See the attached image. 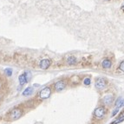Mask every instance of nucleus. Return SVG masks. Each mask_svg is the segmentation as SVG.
I'll return each instance as SVG.
<instances>
[{
  "mask_svg": "<svg viewBox=\"0 0 124 124\" xmlns=\"http://www.w3.org/2000/svg\"><path fill=\"white\" fill-rule=\"evenodd\" d=\"M101 66L104 69H110L112 66L111 61L108 60V59H104V60L102 61V62H101Z\"/></svg>",
  "mask_w": 124,
  "mask_h": 124,
  "instance_id": "10",
  "label": "nucleus"
},
{
  "mask_svg": "<svg viewBox=\"0 0 124 124\" xmlns=\"http://www.w3.org/2000/svg\"><path fill=\"white\" fill-rule=\"evenodd\" d=\"M124 121V112H122V114H121V116L118 117L117 120H116L114 122H112L111 124H118L120 123V122H122Z\"/></svg>",
  "mask_w": 124,
  "mask_h": 124,
  "instance_id": "13",
  "label": "nucleus"
},
{
  "mask_svg": "<svg viewBox=\"0 0 124 124\" xmlns=\"http://www.w3.org/2000/svg\"><path fill=\"white\" fill-rule=\"evenodd\" d=\"M102 101H103L104 104H106V105H110L114 101V96L112 95H107L103 97Z\"/></svg>",
  "mask_w": 124,
  "mask_h": 124,
  "instance_id": "7",
  "label": "nucleus"
},
{
  "mask_svg": "<svg viewBox=\"0 0 124 124\" xmlns=\"http://www.w3.org/2000/svg\"><path fill=\"white\" fill-rule=\"evenodd\" d=\"M124 106V98L119 97L118 100L116 101V107L118 108H121Z\"/></svg>",
  "mask_w": 124,
  "mask_h": 124,
  "instance_id": "12",
  "label": "nucleus"
},
{
  "mask_svg": "<svg viewBox=\"0 0 124 124\" xmlns=\"http://www.w3.org/2000/svg\"><path fill=\"white\" fill-rule=\"evenodd\" d=\"M122 10H124V4H123V5H122Z\"/></svg>",
  "mask_w": 124,
  "mask_h": 124,
  "instance_id": "18",
  "label": "nucleus"
},
{
  "mask_svg": "<svg viewBox=\"0 0 124 124\" xmlns=\"http://www.w3.org/2000/svg\"><path fill=\"white\" fill-rule=\"evenodd\" d=\"M119 109L120 108H116L114 110H113V112H112V116H116V115L118 114V112H119Z\"/></svg>",
  "mask_w": 124,
  "mask_h": 124,
  "instance_id": "16",
  "label": "nucleus"
},
{
  "mask_svg": "<svg viewBox=\"0 0 124 124\" xmlns=\"http://www.w3.org/2000/svg\"><path fill=\"white\" fill-rule=\"evenodd\" d=\"M67 83L64 80H59L54 84V89L56 91H62L66 88Z\"/></svg>",
  "mask_w": 124,
  "mask_h": 124,
  "instance_id": "4",
  "label": "nucleus"
},
{
  "mask_svg": "<svg viewBox=\"0 0 124 124\" xmlns=\"http://www.w3.org/2000/svg\"><path fill=\"white\" fill-rule=\"evenodd\" d=\"M83 84H84L85 86H89V85H90V83H91L90 78H89V77H86V78L83 79Z\"/></svg>",
  "mask_w": 124,
  "mask_h": 124,
  "instance_id": "14",
  "label": "nucleus"
},
{
  "mask_svg": "<svg viewBox=\"0 0 124 124\" xmlns=\"http://www.w3.org/2000/svg\"><path fill=\"white\" fill-rule=\"evenodd\" d=\"M50 65H51V60L49 58H44V59L40 61L39 62V67L42 70H48Z\"/></svg>",
  "mask_w": 124,
  "mask_h": 124,
  "instance_id": "5",
  "label": "nucleus"
},
{
  "mask_svg": "<svg viewBox=\"0 0 124 124\" xmlns=\"http://www.w3.org/2000/svg\"><path fill=\"white\" fill-rule=\"evenodd\" d=\"M51 93H52L51 88L50 87H44V89H41V90L38 92V94H37V97L39 98L40 100L48 99V98L51 95Z\"/></svg>",
  "mask_w": 124,
  "mask_h": 124,
  "instance_id": "2",
  "label": "nucleus"
},
{
  "mask_svg": "<svg viewBox=\"0 0 124 124\" xmlns=\"http://www.w3.org/2000/svg\"><path fill=\"white\" fill-rule=\"evenodd\" d=\"M18 81H19V83H20V86H23V85L28 82L26 75H25L24 73H23V74H21L18 77Z\"/></svg>",
  "mask_w": 124,
  "mask_h": 124,
  "instance_id": "9",
  "label": "nucleus"
},
{
  "mask_svg": "<svg viewBox=\"0 0 124 124\" xmlns=\"http://www.w3.org/2000/svg\"><path fill=\"white\" fill-rule=\"evenodd\" d=\"M5 73H6L7 77H10L12 75V70L11 69H6L5 70Z\"/></svg>",
  "mask_w": 124,
  "mask_h": 124,
  "instance_id": "15",
  "label": "nucleus"
},
{
  "mask_svg": "<svg viewBox=\"0 0 124 124\" xmlns=\"http://www.w3.org/2000/svg\"><path fill=\"white\" fill-rule=\"evenodd\" d=\"M66 63L69 64V65H70V66L76 65V64L77 63V59L73 56H69V57H67V59H66Z\"/></svg>",
  "mask_w": 124,
  "mask_h": 124,
  "instance_id": "8",
  "label": "nucleus"
},
{
  "mask_svg": "<svg viewBox=\"0 0 124 124\" xmlns=\"http://www.w3.org/2000/svg\"><path fill=\"white\" fill-rule=\"evenodd\" d=\"M119 69H120L122 71H123L124 72V61L120 63V65H119Z\"/></svg>",
  "mask_w": 124,
  "mask_h": 124,
  "instance_id": "17",
  "label": "nucleus"
},
{
  "mask_svg": "<svg viewBox=\"0 0 124 124\" xmlns=\"http://www.w3.org/2000/svg\"><path fill=\"white\" fill-rule=\"evenodd\" d=\"M107 114V109L103 106H99L95 109L94 111V116L97 119H102Z\"/></svg>",
  "mask_w": 124,
  "mask_h": 124,
  "instance_id": "3",
  "label": "nucleus"
},
{
  "mask_svg": "<svg viewBox=\"0 0 124 124\" xmlns=\"http://www.w3.org/2000/svg\"><path fill=\"white\" fill-rule=\"evenodd\" d=\"M22 116H23V109H21L20 108H15L9 112V114L7 115V118L9 121L12 122V121L18 120Z\"/></svg>",
  "mask_w": 124,
  "mask_h": 124,
  "instance_id": "1",
  "label": "nucleus"
},
{
  "mask_svg": "<svg viewBox=\"0 0 124 124\" xmlns=\"http://www.w3.org/2000/svg\"><path fill=\"white\" fill-rule=\"evenodd\" d=\"M33 88L31 87H28L26 88V89H24V90L23 91V93H22V95H23V96H29V95H32V93H33Z\"/></svg>",
  "mask_w": 124,
  "mask_h": 124,
  "instance_id": "11",
  "label": "nucleus"
},
{
  "mask_svg": "<svg viewBox=\"0 0 124 124\" xmlns=\"http://www.w3.org/2000/svg\"><path fill=\"white\" fill-rule=\"evenodd\" d=\"M106 84H107V83H106V80L104 78H101V77H99V78L96 79V81H95V88L98 89H103L104 88L106 87Z\"/></svg>",
  "mask_w": 124,
  "mask_h": 124,
  "instance_id": "6",
  "label": "nucleus"
}]
</instances>
